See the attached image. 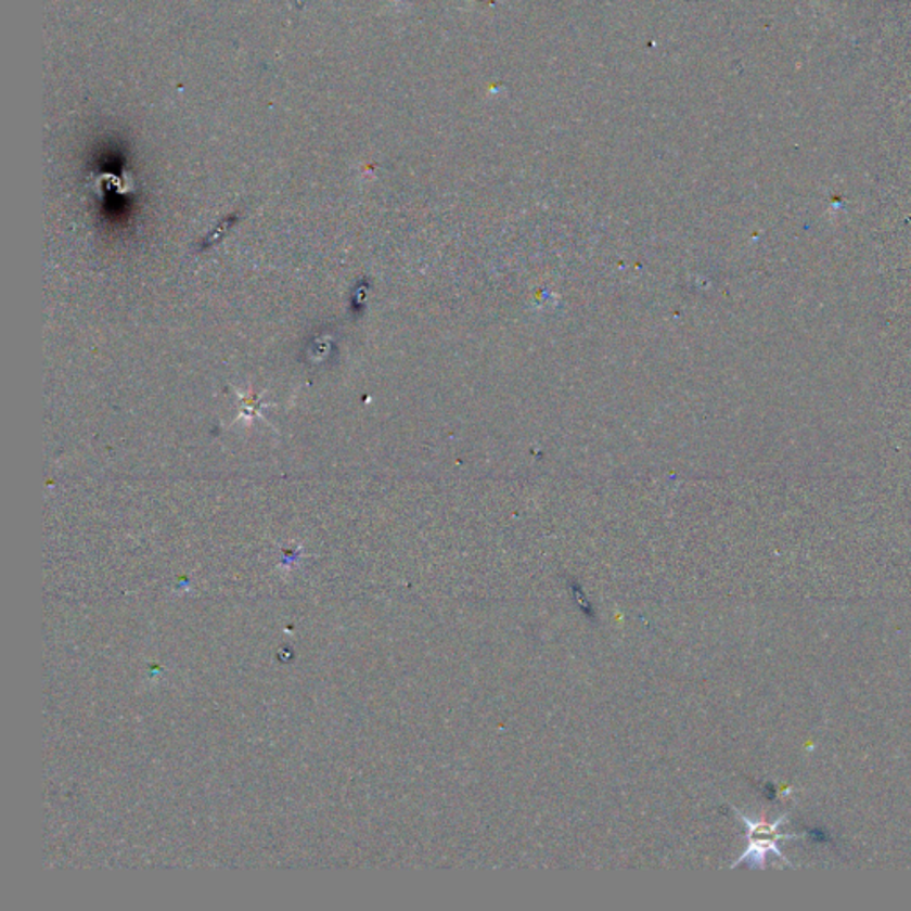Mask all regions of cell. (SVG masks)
Wrapping results in <instances>:
<instances>
[{
	"mask_svg": "<svg viewBox=\"0 0 911 911\" xmlns=\"http://www.w3.org/2000/svg\"><path fill=\"white\" fill-rule=\"evenodd\" d=\"M737 816L743 819L744 824L748 827L749 846L744 851L743 857L739 858L737 862L733 863L732 867L741 865V863H749L752 867H764V862H766V857H768L769 852H774L778 858H782L783 862H785V857H783L777 846L778 841L785 838L783 835H777L778 824L783 819H780L777 824H766V822L752 821V819L746 818L741 812H737Z\"/></svg>",
	"mask_w": 911,
	"mask_h": 911,
	"instance_id": "1",
	"label": "cell"
}]
</instances>
